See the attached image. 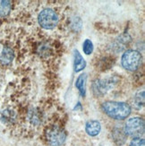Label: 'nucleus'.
I'll use <instances>...</instances> for the list:
<instances>
[{"label": "nucleus", "instance_id": "obj_3", "mask_svg": "<svg viewBox=\"0 0 145 146\" xmlns=\"http://www.w3.org/2000/svg\"><path fill=\"white\" fill-rule=\"evenodd\" d=\"M38 23L43 29L53 30L58 26L59 16L53 8H45L41 10L38 15Z\"/></svg>", "mask_w": 145, "mask_h": 146}, {"label": "nucleus", "instance_id": "obj_6", "mask_svg": "<svg viewBox=\"0 0 145 146\" xmlns=\"http://www.w3.org/2000/svg\"><path fill=\"white\" fill-rule=\"evenodd\" d=\"M117 81H114L112 78L106 80H97L93 84V92L97 96H102Z\"/></svg>", "mask_w": 145, "mask_h": 146}, {"label": "nucleus", "instance_id": "obj_8", "mask_svg": "<svg viewBox=\"0 0 145 146\" xmlns=\"http://www.w3.org/2000/svg\"><path fill=\"white\" fill-rule=\"evenodd\" d=\"M85 131L90 136H96L101 131V125L98 120L91 119L85 125Z\"/></svg>", "mask_w": 145, "mask_h": 146}, {"label": "nucleus", "instance_id": "obj_7", "mask_svg": "<svg viewBox=\"0 0 145 146\" xmlns=\"http://www.w3.org/2000/svg\"><path fill=\"white\" fill-rule=\"evenodd\" d=\"M14 50L9 46L2 45L0 46V63L3 65H8L14 59Z\"/></svg>", "mask_w": 145, "mask_h": 146}, {"label": "nucleus", "instance_id": "obj_1", "mask_svg": "<svg viewBox=\"0 0 145 146\" xmlns=\"http://www.w3.org/2000/svg\"><path fill=\"white\" fill-rule=\"evenodd\" d=\"M67 134L65 127L58 121H52L43 129V138L50 146H60L66 140Z\"/></svg>", "mask_w": 145, "mask_h": 146}, {"label": "nucleus", "instance_id": "obj_13", "mask_svg": "<svg viewBox=\"0 0 145 146\" xmlns=\"http://www.w3.org/2000/svg\"><path fill=\"white\" fill-rule=\"evenodd\" d=\"M134 103H135V106H137L139 109L141 107H143L144 105V92L143 91L142 92H139L135 96Z\"/></svg>", "mask_w": 145, "mask_h": 146}, {"label": "nucleus", "instance_id": "obj_14", "mask_svg": "<svg viewBox=\"0 0 145 146\" xmlns=\"http://www.w3.org/2000/svg\"><path fill=\"white\" fill-rule=\"evenodd\" d=\"M130 146H145V141L143 138L135 137L130 142Z\"/></svg>", "mask_w": 145, "mask_h": 146}, {"label": "nucleus", "instance_id": "obj_12", "mask_svg": "<svg viewBox=\"0 0 145 146\" xmlns=\"http://www.w3.org/2000/svg\"><path fill=\"white\" fill-rule=\"evenodd\" d=\"M83 50L85 55H91L93 51V43L91 40L86 39L83 43Z\"/></svg>", "mask_w": 145, "mask_h": 146}, {"label": "nucleus", "instance_id": "obj_15", "mask_svg": "<svg viewBox=\"0 0 145 146\" xmlns=\"http://www.w3.org/2000/svg\"><path fill=\"white\" fill-rule=\"evenodd\" d=\"M81 20L79 18V17H76L74 18L73 22L72 23V27H73V30L74 31H78L81 28Z\"/></svg>", "mask_w": 145, "mask_h": 146}, {"label": "nucleus", "instance_id": "obj_10", "mask_svg": "<svg viewBox=\"0 0 145 146\" xmlns=\"http://www.w3.org/2000/svg\"><path fill=\"white\" fill-rule=\"evenodd\" d=\"M86 80L87 76L85 74H81L78 76L75 82V87L77 88V90L80 92V95L81 97H85L86 95Z\"/></svg>", "mask_w": 145, "mask_h": 146}, {"label": "nucleus", "instance_id": "obj_11", "mask_svg": "<svg viewBox=\"0 0 145 146\" xmlns=\"http://www.w3.org/2000/svg\"><path fill=\"white\" fill-rule=\"evenodd\" d=\"M11 10V2L0 1V16H5L9 14Z\"/></svg>", "mask_w": 145, "mask_h": 146}, {"label": "nucleus", "instance_id": "obj_9", "mask_svg": "<svg viewBox=\"0 0 145 146\" xmlns=\"http://www.w3.org/2000/svg\"><path fill=\"white\" fill-rule=\"evenodd\" d=\"M86 66V61L80 54L78 50H74L73 56V69L75 73H79L83 71Z\"/></svg>", "mask_w": 145, "mask_h": 146}, {"label": "nucleus", "instance_id": "obj_2", "mask_svg": "<svg viewBox=\"0 0 145 146\" xmlns=\"http://www.w3.org/2000/svg\"><path fill=\"white\" fill-rule=\"evenodd\" d=\"M102 110L106 115L116 120H124L131 114V107L125 102L118 101H105L102 104Z\"/></svg>", "mask_w": 145, "mask_h": 146}, {"label": "nucleus", "instance_id": "obj_4", "mask_svg": "<svg viewBox=\"0 0 145 146\" xmlns=\"http://www.w3.org/2000/svg\"><path fill=\"white\" fill-rule=\"evenodd\" d=\"M122 66L128 71L134 72L140 67L142 64V55L134 49L126 50L121 58Z\"/></svg>", "mask_w": 145, "mask_h": 146}, {"label": "nucleus", "instance_id": "obj_5", "mask_svg": "<svg viewBox=\"0 0 145 146\" xmlns=\"http://www.w3.org/2000/svg\"><path fill=\"white\" fill-rule=\"evenodd\" d=\"M144 120L142 117H132L129 118L124 125V133L126 135L132 137H141L144 135L145 130Z\"/></svg>", "mask_w": 145, "mask_h": 146}]
</instances>
